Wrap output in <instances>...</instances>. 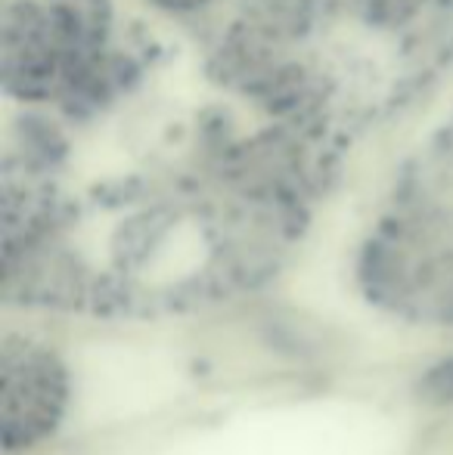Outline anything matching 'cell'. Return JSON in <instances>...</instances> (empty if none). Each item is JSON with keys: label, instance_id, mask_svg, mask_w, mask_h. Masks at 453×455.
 Returning a JSON list of instances; mask_svg holds the SVG:
<instances>
[{"label": "cell", "instance_id": "6da1fadb", "mask_svg": "<svg viewBox=\"0 0 453 455\" xmlns=\"http://www.w3.org/2000/svg\"><path fill=\"white\" fill-rule=\"evenodd\" d=\"M339 174L336 152L218 102L168 96L125 47L66 108L25 115L4 156L6 304L181 316L267 285Z\"/></svg>", "mask_w": 453, "mask_h": 455}, {"label": "cell", "instance_id": "7a4b0ae2", "mask_svg": "<svg viewBox=\"0 0 453 455\" xmlns=\"http://www.w3.org/2000/svg\"><path fill=\"white\" fill-rule=\"evenodd\" d=\"M453 62V0H224L208 68L255 115L342 156Z\"/></svg>", "mask_w": 453, "mask_h": 455}, {"label": "cell", "instance_id": "3957f363", "mask_svg": "<svg viewBox=\"0 0 453 455\" xmlns=\"http://www.w3.org/2000/svg\"><path fill=\"white\" fill-rule=\"evenodd\" d=\"M112 0H4V84L25 106L66 108L112 72Z\"/></svg>", "mask_w": 453, "mask_h": 455}, {"label": "cell", "instance_id": "277c9868", "mask_svg": "<svg viewBox=\"0 0 453 455\" xmlns=\"http://www.w3.org/2000/svg\"><path fill=\"white\" fill-rule=\"evenodd\" d=\"M69 371L60 356L25 335L4 338V452H28L60 431Z\"/></svg>", "mask_w": 453, "mask_h": 455}, {"label": "cell", "instance_id": "5b68a950", "mask_svg": "<svg viewBox=\"0 0 453 455\" xmlns=\"http://www.w3.org/2000/svg\"><path fill=\"white\" fill-rule=\"evenodd\" d=\"M417 396L432 409L453 406V356L435 363L423 378L417 381Z\"/></svg>", "mask_w": 453, "mask_h": 455}, {"label": "cell", "instance_id": "8992f818", "mask_svg": "<svg viewBox=\"0 0 453 455\" xmlns=\"http://www.w3.org/2000/svg\"><path fill=\"white\" fill-rule=\"evenodd\" d=\"M162 10L174 12V16H187V19H206L224 6V0H152Z\"/></svg>", "mask_w": 453, "mask_h": 455}]
</instances>
